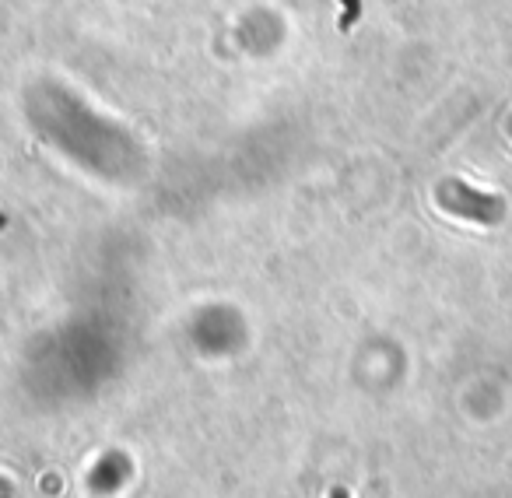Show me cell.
I'll use <instances>...</instances> for the list:
<instances>
[{"label":"cell","mask_w":512,"mask_h":498,"mask_svg":"<svg viewBox=\"0 0 512 498\" xmlns=\"http://www.w3.org/2000/svg\"><path fill=\"white\" fill-rule=\"evenodd\" d=\"M442 204L456 214H467L474 221H484V225H495L502 218V200L488 197V193H474L460 183H446L442 186Z\"/></svg>","instance_id":"cell-1"}]
</instances>
